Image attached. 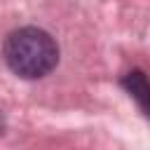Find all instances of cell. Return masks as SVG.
Returning a JSON list of instances; mask_svg holds the SVG:
<instances>
[{"label": "cell", "instance_id": "obj_1", "mask_svg": "<svg viewBox=\"0 0 150 150\" xmlns=\"http://www.w3.org/2000/svg\"><path fill=\"white\" fill-rule=\"evenodd\" d=\"M2 54L12 73L26 80L45 77L47 73H52V68L59 61V47L52 40V35L33 26L9 33L5 40Z\"/></svg>", "mask_w": 150, "mask_h": 150}, {"label": "cell", "instance_id": "obj_2", "mask_svg": "<svg viewBox=\"0 0 150 150\" xmlns=\"http://www.w3.org/2000/svg\"><path fill=\"white\" fill-rule=\"evenodd\" d=\"M122 87L129 91V96L138 103V108L150 117V80L141 70H131L122 77Z\"/></svg>", "mask_w": 150, "mask_h": 150}]
</instances>
